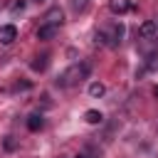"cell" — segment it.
I'll list each match as a JSON object with an SVG mask.
<instances>
[{
	"label": "cell",
	"mask_w": 158,
	"mask_h": 158,
	"mask_svg": "<svg viewBox=\"0 0 158 158\" xmlns=\"http://www.w3.org/2000/svg\"><path fill=\"white\" fill-rule=\"evenodd\" d=\"M138 35H141L143 40H151V37H156V35H158V22H156V20H146V22L138 27Z\"/></svg>",
	"instance_id": "cell-6"
},
{
	"label": "cell",
	"mask_w": 158,
	"mask_h": 158,
	"mask_svg": "<svg viewBox=\"0 0 158 158\" xmlns=\"http://www.w3.org/2000/svg\"><path fill=\"white\" fill-rule=\"evenodd\" d=\"M109 7H111L114 15H126V12L133 10V2L131 0H109Z\"/></svg>",
	"instance_id": "cell-5"
},
{
	"label": "cell",
	"mask_w": 158,
	"mask_h": 158,
	"mask_svg": "<svg viewBox=\"0 0 158 158\" xmlns=\"http://www.w3.org/2000/svg\"><path fill=\"white\" fill-rule=\"evenodd\" d=\"M35 2H42V0H35Z\"/></svg>",
	"instance_id": "cell-18"
},
{
	"label": "cell",
	"mask_w": 158,
	"mask_h": 158,
	"mask_svg": "<svg viewBox=\"0 0 158 158\" xmlns=\"http://www.w3.org/2000/svg\"><path fill=\"white\" fill-rule=\"evenodd\" d=\"M148 69H151V72L158 69V54H151V57H148Z\"/></svg>",
	"instance_id": "cell-15"
},
{
	"label": "cell",
	"mask_w": 158,
	"mask_h": 158,
	"mask_svg": "<svg viewBox=\"0 0 158 158\" xmlns=\"http://www.w3.org/2000/svg\"><path fill=\"white\" fill-rule=\"evenodd\" d=\"M57 32H59L57 25H47V22H42V25L37 27V40H52Z\"/></svg>",
	"instance_id": "cell-7"
},
{
	"label": "cell",
	"mask_w": 158,
	"mask_h": 158,
	"mask_svg": "<svg viewBox=\"0 0 158 158\" xmlns=\"http://www.w3.org/2000/svg\"><path fill=\"white\" fill-rule=\"evenodd\" d=\"M47 25H57V27H62V22H64V12H62V7H49L47 12H44V17H42Z\"/></svg>",
	"instance_id": "cell-3"
},
{
	"label": "cell",
	"mask_w": 158,
	"mask_h": 158,
	"mask_svg": "<svg viewBox=\"0 0 158 158\" xmlns=\"http://www.w3.org/2000/svg\"><path fill=\"white\" fill-rule=\"evenodd\" d=\"M89 72H91V64L86 62V59H81V62H77V64H72L67 72H62L59 77H57V86H74V84H79L81 79H86L89 77Z\"/></svg>",
	"instance_id": "cell-1"
},
{
	"label": "cell",
	"mask_w": 158,
	"mask_h": 158,
	"mask_svg": "<svg viewBox=\"0 0 158 158\" xmlns=\"http://www.w3.org/2000/svg\"><path fill=\"white\" fill-rule=\"evenodd\" d=\"M72 7H74L77 12H84V10L89 7V0H72Z\"/></svg>",
	"instance_id": "cell-12"
},
{
	"label": "cell",
	"mask_w": 158,
	"mask_h": 158,
	"mask_svg": "<svg viewBox=\"0 0 158 158\" xmlns=\"http://www.w3.org/2000/svg\"><path fill=\"white\" fill-rule=\"evenodd\" d=\"M84 121H86V123H91V126H96V123H101V121H104V114H101V111H96V109H89V111L84 114Z\"/></svg>",
	"instance_id": "cell-9"
},
{
	"label": "cell",
	"mask_w": 158,
	"mask_h": 158,
	"mask_svg": "<svg viewBox=\"0 0 158 158\" xmlns=\"http://www.w3.org/2000/svg\"><path fill=\"white\" fill-rule=\"evenodd\" d=\"M10 10H12V12H22V10H25V0H15V2L10 5Z\"/></svg>",
	"instance_id": "cell-14"
},
{
	"label": "cell",
	"mask_w": 158,
	"mask_h": 158,
	"mask_svg": "<svg viewBox=\"0 0 158 158\" xmlns=\"http://www.w3.org/2000/svg\"><path fill=\"white\" fill-rule=\"evenodd\" d=\"M104 94H106V86H104L101 81H91V84H89V96L99 99V96H104Z\"/></svg>",
	"instance_id": "cell-11"
},
{
	"label": "cell",
	"mask_w": 158,
	"mask_h": 158,
	"mask_svg": "<svg viewBox=\"0 0 158 158\" xmlns=\"http://www.w3.org/2000/svg\"><path fill=\"white\" fill-rule=\"evenodd\" d=\"M17 40V27L15 25H2L0 27V44H12Z\"/></svg>",
	"instance_id": "cell-4"
},
{
	"label": "cell",
	"mask_w": 158,
	"mask_h": 158,
	"mask_svg": "<svg viewBox=\"0 0 158 158\" xmlns=\"http://www.w3.org/2000/svg\"><path fill=\"white\" fill-rule=\"evenodd\" d=\"M153 96H156V99H158V84H156V86H153Z\"/></svg>",
	"instance_id": "cell-17"
},
{
	"label": "cell",
	"mask_w": 158,
	"mask_h": 158,
	"mask_svg": "<svg viewBox=\"0 0 158 158\" xmlns=\"http://www.w3.org/2000/svg\"><path fill=\"white\" fill-rule=\"evenodd\" d=\"M74 158H89V156H86V153H77Z\"/></svg>",
	"instance_id": "cell-16"
},
{
	"label": "cell",
	"mask_w": 158,
	"mask_h": 158,
	"mask_svg": "<svg viewBox=\"0 0 158 158\" xmlns=\"http://www.w3.org/2000/svg\"><path fill=\"white\" fill-rule=\"evenodd\" d=\"M15 148H17V141H15L12 136H7V138H5V151H15Z\"/></svg>",
	"instance_id": "cell-13"
},
{
	"label": "cell",
	"mask_w": 158,
	"mask_h": 158,
	"mask_svg": "<svg viewBox=\"0 0 158 158\" xmlns=\"http://www.w3.org/2000/svg\"><path fill=\"white\" fill-rule=\"evenodd\" d=\"M42 126H44L42 114H30V116H27V128H30V131H40Z\"/></svg>",
	"instance_id": "cell-8"
},
{
	"label": "cell",
	"mask_w": 158,
	"mask_h": 158,
	"mask_svg": "<svg viewBox=\"0 0 158 158\" xmlns=\"http://www.w3.org/2000/svg\"><path fill=\"white\" fill-rule=\"evenodd\" d=\"M47 64H49V57H47V54H40V57H35V59H32V64H30V67H32L35 72H44V69H47Z\"/></svg>",
	"instance_id": "cell-10"
},
{
	"label": "cell",
	"mask_w": 158,
	"mask_h": 158,
	"mask_svg": "<svg viewBox=\"0 0 158 158\" xmlns=\"http://www.w3.org/2000/svg\"><path fill=\"white\" fill-rule=\"evenodd\" d=\"M121 37H123V25L118 22V25H114V27H109V30L96 32V35H94V42H96V44H109V47H116V44L121 42Z\"/></svg>",
	"instance_id": "cell-2"
}]
</instances>
